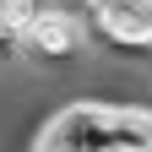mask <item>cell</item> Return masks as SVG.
Instances as JSON below:
<instances>
[{
	"label": "cell",
	"instance_id": "cell-1",
	"mask_svg": "<svg viewBox=\"0 0 152 152\" xmlns=\"http://www.w3.org/2000/svg\"><path fill=\"white\" fill-rule=\"evenodd\" d=\"M22 49L33 65H71L76 54L87 49V33H82V16L54 6L44 16H33V22L22 27Z\"/></svg>",
	"mask_w": 152,
	"mask_h": 152
},
{
	"label": "cell",
	"instance_id": "cell-2",
	"mask_svg": "<svg viewBox=\"0 0 152 152\" xmlns=\"http://www.w3.org/2000/svg\"><path fill=\"white\" fill-rule=\"evenodd\" d=\"M16 60H27L22 27H16V22H0V65H16Z\"/></svg>",
	"mask_w": 152,
	"mask_h": 152
},
{
	"label": "cell",
	"instance_id": "cell-3",
	"mask_svg": "<svg viewBox=\"0 0 152 152\" xmlns=\"http://www.w3.org/2000/svg\"><path fill=\"white\" fill-rule=\"evenodd\" d=\"M141 152H152V141H147V147H141Z\"/></svg>",
	"mask_w": 152,
	"mask_h": 152
}]
</instances>
